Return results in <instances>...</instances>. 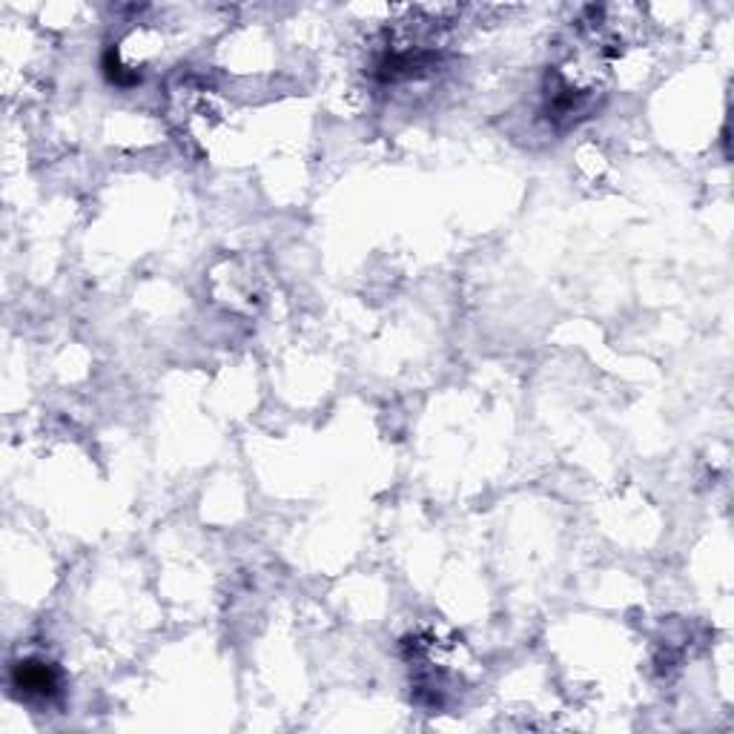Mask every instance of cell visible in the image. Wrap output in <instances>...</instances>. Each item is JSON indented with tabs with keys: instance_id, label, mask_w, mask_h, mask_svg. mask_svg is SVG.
<instances>
[{
	"instance_id": "cell-1",
	"label": "cell",
	"mask_w": 734,
	"mask_h": 734,
	"mask_svg": "<svg viewBox=\"0 0 734 734\" xmlns=\"http://www.w3.org/2000/svg\"><path fill=\"white\" fill-rule=\"evenodd\" d=\"M12 689L21 698L50 700L57 692V674L43 660H23L12 669Z\"/></svg>"
}]
</instances>
